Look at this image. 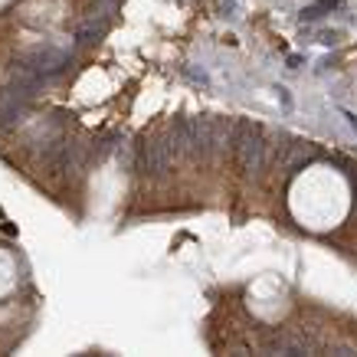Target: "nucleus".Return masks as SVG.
Masks as SVG:
<instances>
[{"label": "nucleus", "instance_id": "obj_1", "mask_svg": "<svg viewBox=\"0 0 357 357\" xmlns=\"http://www.w3.org/2000/svg\"><path fill=\"white\" fill-rule=\"evenodd\" d=\"M174 157H177V151L171 145V135L167 138H145L135 151V167L148 177H164L171 171Z\"/></svg>", "mask_w": 357, "mask_h": 357}, {"label": "nucleus", "instance_id": "obj_2", "mask_svg": "<svg viewBox=\"0 0 357 357\" xmlns=\"http://www.w3.org/2000/svg\"><path fill=\"white\" fill-rule=\"evenodd\" d=\"M236 151H239V164H243L246 174H253V171H259V167L265 164V141H262V135H259V128H246L243 138H239V145H236Z\"/></svg>", "mask_w": 357, "mask_h": 357}]
</instances>
